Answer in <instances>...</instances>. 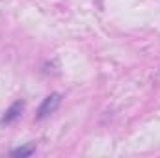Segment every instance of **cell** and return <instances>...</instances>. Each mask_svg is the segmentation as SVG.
Returning a JSON list of instances; mask_svg holds the SVG:
<instances>
[{
  "label": "cell",
  "instance_id": "cell-1",
  "mask_svg": "<svg viewBox=\"0 0 160 158\" xmlns=\"http://www.w3.org/2000/svg\"><path fill=\"white\" fill-rule=\"evenodd\" d=\"M58 106H60V95H58V93L48 95V97L43 101V104H41L39 112H38V117L45 119L47 116H50L52 112H56V108H58Z\"/></svg>",
  "mask_w": 160,
  "mask_h": 158
},
{
  "label": "cell",
  "instance_id": "cell-2",
  "mask_svg": "<svg viewBox=\"0 0 160 158\" xmlns=\"http://www.w3.org/2000/svg\"><path fill=\"white\" fill-rule=\"evenodd\" d=\"M22 110V102H15L9 110H8V114L4 116V119H2V123H9L11 119H15L17 116H19V112Z\"/></svg>",
  "mask_w": 160,
  "mask_h": 158
},
{
  "label": "cell",
  "instance_id": "cell-3",
  "mask_svg": "<svg viewBox=\"0 0 160 158\" xmlns=\"http://www.w3.org/2000/svg\"><path fill=\"white\" fill-rule=\"evenodd\" d=\"M32 151H34V147H28V149H15L13 155H15V156H28V155H32Z\"/></svg>",
  "mask_w": 160,
  "mask_h": 158
}]
</instances>
